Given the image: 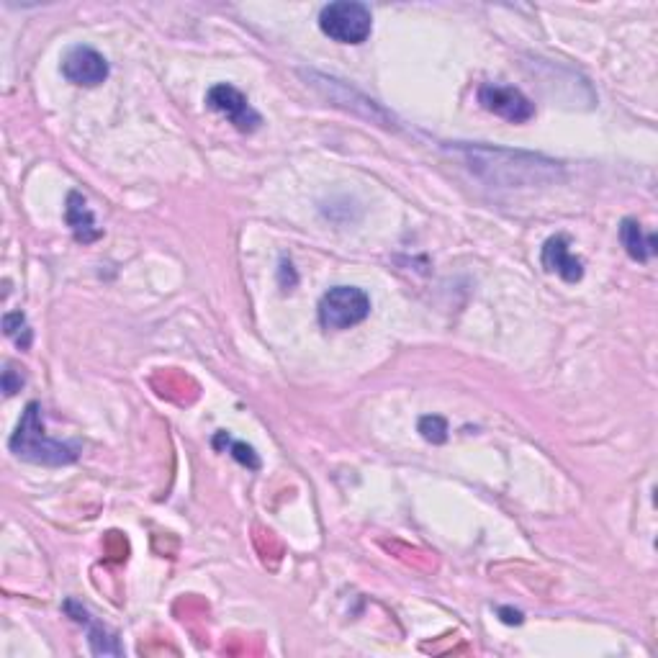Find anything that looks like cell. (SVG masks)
I'll use <instances>...</instances> for the list:
<instances>
[{
    "label": "cell",
    "mask_w": 658,
    "mask_h": 658,
    "mask_svg": "<svg viewBox=\"0 0 658 658\" xmlns=\"http://www.w3.org/2000/svg\"><path fill=\"white\" fill-rule=\"evenodd\" d=\"M319 29L337 44H363L373 31L371 8L358 0H337L319 13Z\"/></svg>",
    "instance_id": "cell-2"
},
{
    "label": "cell",
    "mask_w": 658,
    "mask_h": 658,
    "mask_svg": "<svg viewBox=\"0 0 658 658\" xmlns=\"http://www.w3.org/2000/svg\"><path fill=\"white\" fill-rule=\"evenodd\" d=\"M371 314V296L358 286H335L319 301V324L324 329H350Z\"/></svg>",
    "instance_id": "cell-3"
},
{
    "label": "cell",
    "mask_w": 658,
    "mask_h": 658,
    "mask_svg": "<svg viewBox=\"0 0 658 658\" xmlns=\"http://www.w3.org/2000/svg\"><path fill=\"white\" fill-rule=\"evenodd\" d=\"M8 448L21 461L39 463V466H70V463L78 461V445H67L47 437L39 401L26 404L24 414L18 419L16 432L8 440Z\"/></svg>",
    "instance_id": "cell-1"
},
{
    "label": "cell",
    "mask_w": 658,
    "mask_h": 658,
    "mask_svg": "<svg viewBox=\"0 0 658 658\" xmlns=\"http://www.w3.org/2000/svg\"><path fill=\"white\" fill-rule=\"evenodd\" d=\"M419 432L425 437L427 443H445L448 440V422L437 414H427V417L419 419Z\"/></svg>",
    "instance_id": "cell-13"
},
{
    "label": "cell",
    "mask_w": 658,
    "mask_h": 658,
    "mask_svg": "<svg viewBox=\"0 0 658 658\" xmlns=\"http://www.w3.org/2000/svg\"><path fill=\"white\" fill-rule=\"evenodd\" d=\"M206 106L216 114H222L229 124L242 134H252L258 132L260 126H263V116L250 106L247 96H242L240 90L234 88L229 83H219L214 88H209L206 93Z\"/></svg>",
    "instance_id": "cell-4"
},
{
    "label": "cell",
    "mask_w": 658,
    "mask_h": 658,
    "mask_svg": "<svg viewBox=\"0 0 658 658\" xmlns=\"http://www.w3.org/2000/svg\"><path fill=\"white\" fill-rule=\"evenodd\" d=\"M65 219L70 224L72 234H75V240L83 242V245H90V242L101 240V227H96V219H93V211H90L88 201L80 196L78 191H72L67 196V209H65Z\"/></svg>",
    "instance_id": "cell-9"
},
{
    "label": "cell",
    "mask_w": 658,
    "mask_h": 658,
    "mask_svg": "<svg viewBox=\"0 0 658 658\" xmlns=\"http://www.w3.org/2000/svg\"><path fill=\"white\" fill-rule=\"evenodd\" d=\"M65 610L67 615L75 620V623L80 625H88V641H90V651L96 653V656H121V646H119V638H116L111 630L106 628V625L101 623H93L88 615V610H85L83 605H78V602H65Z\"/></svg>",
    "instance_id": "cell-8"
},
{
    "label": "cell",
    "mask_w": 658,
    "mask_h": 658,
    "mask_svg": "<svg viewBox=\"0 0 658 658\" xmlns=\"http://www.w3.org/2000/svg\"><path fill=\"white\" fill-rule=\"evenodd\" d=\"M620 240H623L625 252L638 263H648L656 258V234H646L635 219H625L620 227Z\"/></svg>",
    "instance_id": "cell-10"
},
{
    "label": "cell",
    "mask_w": 658,
    "mask_h": 658,
    "mask_svg": "<svg viewBox=\"0 0 658 658\" xmlns=\"http://www.w3.org/2000/svg\"><path fill=\"white\" fill-rule=\"evenodd\" d=\"M21 386H24V373L16 371V365L13 363H6V371H3V391H6V396H13L16 391H21Z\"/></svg>",
    "instance_id": "cell-14"
},
{
    "label": "cell",
    "mask_w": 658,
    "mask_h": 658,
    "mask_svg": "<svg viewBox=\"0 0 658 658\" xmlns=\"http://www.w3.org/2000/svg\"><path fill=\"white\" fill-rule=\"evenodd\" d=\"M499 615H502V620L507 625H520L522 623V612L509 610V607H499Z\"/></svg>",
    "instance_id": "cell-15"
},
{
    "label": "cell",
    "mask_w": 658,
    "mask_h": 658,
    "mask_svg": "<svg viewBox=\"0 0 658 658\" xmlns=\"http://www.w3.org/2000/svg\"><path fill=\"white\" fill-rule=\"evenodd\" d=\"M479 103L489 114L512 121V124H525L535 116V103L520 88H512V85L484 83L479 88Z\"/></svg>",
    "instance_id": "cell-5"
},
{
    "label": "cell",
    "mask_w": 658,
    "mask_h": 658,
    "mask_svg": "<svg viewBox=\"0 0 658 658\" xmlns=\"http://www.w3.org/2000/svg\"><path fill=\"white\" fill-rule=\"evenodd\" d=\"M3 332H6L11 340H16L18 347H29L31 345V327L26 322L24 312H8L3 317Z\"/></svg>",
    "instance_id": "cell-12"
},
{
    "label": "cell",
    "mask_w": 658,
    "mask_h": 658,
    "mask_svg": "<svg viewBox=\"0 0 658 658\" xmlns=\"http://www.w3.org/2000/svg\"><path fill=\"white\" fill-rule=\"evenodd\" d=\"M540 260H543V268L548 273H556L566 283H579L584 278V263L571 252L566 234H556L551 240H545Z\"/></svg>",
    "instance_id": "cell-7"
},
{
    "label": "cell",
    "mask_w": 658,
    "mask_h": 658,
    "mask_svg": "<svg viewBox=\"0 0 658 658\" xmlns=\"http://www.w3.org/2000/svg\"><path fill=\"white\" fill-rule=\"evenodd\" d=\"M108 72L111 70H108L106 57L85 44L67 49V54L62 57V75L80 88H96V85L106 83Z\"/></svg>",
    "instance_id": "cell-6"
},
{
    "label": "cell",
    "mask_w": 658,
    "mask_h": 658,
    "mask_svg": "<svg viewBox=\"0 0 658 658\" xmlns=\"http://www.w3.org/2000/svg\"><path fill=\"white\" fill-rule=\"evenodd\" d=\"M214 445H216V448H219V450H222V448H229V450H232V455H234V458H237V461L242 463V466L252 468V471H258V468H260V458H258V453H255V450H252L250 445L237 443V440H232V437H229L224 430H222V432H216Z\"/></svg>",
    "instance_id": "cell-11"
}]
</instances>
